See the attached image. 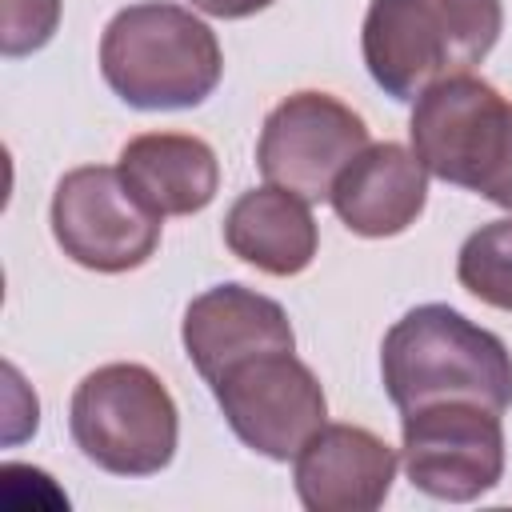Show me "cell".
Returning <instances> with one entry per match:
<instances>
[{
  "label": "cell",
  "instance_id": "obj_11",
  "mask_svg": "<svg viewBox=\"0 0 512 512\" xmlns=\"http://www.w3.org/2000/svg\"><path fill=\"white\" fill-rule=\"evenodd\" d=\"M180 340L192 368L208 384H216L232 364L248 356L296 348L288 312L272 296L252 292L244 284H216L200 292L184 312Z\"/></svg>",
  "mask_w": 512,
  "mask_h": 512
},
{
  "label": "cell",
  "instance_id": "obj_16",
  "mask_svg": "<svg viewBox=\"0 0 512 512\" xmlns=\"http://www.w3.org/2000/svg\"><path fill=\"white\" fill-rule=\"evenodd\" d=\"M0 48L8 60L40 52L60 24V0H0Z\"/></svg>",
  "mask_w": 512,
  "mask_h": 512
},
{
  "label": "cell",
  "instance_id": "obj_12",
  "mask_svg": "<svg viewBox=\"0 0 512 512\" xmlns=\"http://www.w3.org/2000/svg\"><path fill=\"white\" fill-rule=\"evenodd\" d=\"M332 208L356 236L384 240L416 224L428 200V168L396 140L368 144L332 184Z\"/></svg>",
  "mask_w": 512,
  "mask_h": 512
},
{
  "label": "cell",
  "instance_id": "obj_2",
  "mask_svg": "<svg viewBox=\"0 0 512 512\" xmlns=\"http://www.w3.org/2000/svg\"><path fill=\"white\" fill-rule=\"evenodd\" d=\"M500 0H372L360 28L368 76L416 104L432 84L472 72L500 40Z\"/></svg>",
  "mask_w": 512,
  "mask_h": 512
},
{
  "label": "cell",
  "instance_id": "obj_6",
  "mask_svg": "<svg viewBox=\"0 0 512 512\" xmlns=\"http://www.w3.org/2000/svg\"><path fill=\"white\" fill-rule=\"evenodd\" d=\"M160 220L108 164H84L60 176L52 192V236L68 260L92 272H132L152 260Z\"/></svg>",
  "mask_w": 512,
  "mask_h": 512
},
{
  "label": "cell",
  "instance_id": "obj_15",
  "mask_svg": "<svg viewBox=\"0 0 512 512\" xmlns=\"http://www.w3.org/2000/svg\"><path fill=\"white\" fill-rule=\"evenodd\" d=\"M456 280L476 300L512 312V216L480 224L456 256Z\"/></svg>",
  "mask_w": 512,
  "mask_h": 512
},
{
  "label": "cell",
  "instance_id": "obj_13",
  "mask_svg": "<svg viewBox=\"0 0 512 512\" xmlns=\"http://www.w3.org/2000/svg\"><path fill=\"white\" fill-rule=\"evenodd\" d=\"M120 176L156 216H192L212 204L220 164L208 140L184 132H144L120 148Z\"/></svg>",
  "mask_w": 512,
  "mask_h": 512
},
{
  "label": "cell",
  "instance_id": "obj_7",
  "mask_svg": "<svg viewBox=\"0 0 512 512\" xmlns=\"http://www.w3.org/2000/svg\"><path fill=\"white\" fill-rule=\"evenodd\" d=\"M212 396L236 440L268 460H296L304 440L328 420L324 388L296 348L232 364L212 384Z\"/></svg>",
  "mask_w": 512,
  "mask_h": 512
},
{
  "label": "cell",
  "instance_id": "obj_3",
  "mask_svg": "<svg viewBox=\"0 0 512 512\" xmlns=\"http://www.w3.org/2000/svg\"><path fill=\"white\" fill-rule=\"evenodd\" d=\"M104 84L140 112L204 104L220 76L224 52L216 32L188 8L144 0L120 8L100 36Z\"/></svg>",
  "mask_w": 512,
  "mask_h": 512
},
{
  "label": "cell",
  "instance_id": "obj_9",
  "mask_svg": "<svg viewBox=\"0 0 512 512\" xmlns=\"http://www.w3.org/2000/svg\"><path fill=\"white\" fill-rule=\"evenodd\" d=\"M368 148V124L328 92H292L260 128L256 164L268 184L308 204L332 196L336 176Z\"/></svg>",
  "mask_w": 512,
  "mask_h": 512
},
{
  "label": "cell",
  "instance_id": "obj_17",
  "mask_svg": "<svg viewBox=\"0 0 512 512\" xmlns=\"http://www.w3.org/2000/svg\"><path fill=\"white\" fill-rule=\"evenodd\" d=\"M268 4H276V0H192L196 12L216 16V20H244L252 12H264Z\"/></svg>",
  "mask_w": 512,
  "mask_h": 512
},
{
  "label": "cell",
  "instance_id": "obj_1",
  "mask_svg": "<svg viewBox=\"0 0 512 512\" xmlns=\"http://www.w3.org/2000/svg\"><path fill=\"white\" fill-rule=\"evenodd\" d=\"M380 376L400 412L444 400H472L492 412L512 408V352L496 332L448 304H420L388 328Z\"/></svg>",
  "mask_w": 512,
  "mask_h": 512
},
{
  "label": "cell",
  "instance_id": "obj_5",
  "mask_svg": "<svg viewBox=\"0 0 512 512\" xmlns=\"http://www.w3.org/2000/svg\"><path fill=\"white\" fill-rule=\"evenodd\" d=\"M76 448L112 476H156L180 440L176 400L144 364H104L88 372L68 404Z\"/></svg>",
  "mask_w": 512,
  "mask_h": 512
},
{
  "label": "cell",
  "instance_id": "obj_4",
  "mask_svg": "<svg viewBox=\"0 0 512 512\" xmlns=\"http://www.w3.org/2000/svg\"><path fill=\"white\" fill-rule=\"evenodd\" d=\"M408 136L428 176L512 212V100L488 80L460 72L432 84L412 104Z\"/></svg>",
  "mask_w": 512,
  "mask_h": 512
},
{
  "label": "cell",
  "instance_id": "obj_10",
  "mask_svg": "<svg viewBox=\"0 0 512 512\" xmlns=\"http://www.w3.org/2000/svg\"><path fill=\"white\" fill-rule=\"evenodd\" d=\"M396 452L360 424H324L296 452V496L308 512H372L396 480Z\"/></svg>",
  "mask_w": 512,
  "mask_h": 512
},
{
  "label": "cell",
  "instance_id": "obj_14",
  "mask_svg": "<svg viewBox=\"0 0 512 512\" xmlns=\"http://www.w3.org/2000/svg\"><path fill=\"white\" fill-rule=\"evenodd\" d=\"M224 244L268 276H296L316 260L320 236L308 200L276 184L248 188L224 216Z\"/></svg>",
  "mask_w": 512,
  "mask_h": 512
},
{
  "label": "cell",
  "instance_id": "obj_8",
  "mask_svg": "<svg viewBox=\"0 0 512 512\" xmlns=\"http://www.w3.org/2000/svg\"><path fill=\"white\" fill-rule=\"evenodd\" d=\"M404 472L412 488L432 500L468 504L492 492L504 476V424L500 412L472 400H444L400 412Z\"/></svg>",
  "mask_w": 512,
  "mask_h": 512
}]
</instances>
